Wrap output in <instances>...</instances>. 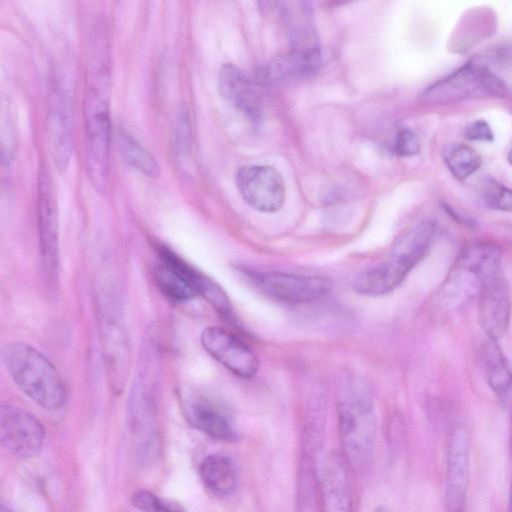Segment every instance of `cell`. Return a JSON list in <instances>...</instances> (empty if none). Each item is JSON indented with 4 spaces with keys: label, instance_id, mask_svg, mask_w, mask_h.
Listing matches in <instances>:
<instances>
[{
    "label": "cell",
    "instance_id": "6da1fadb",
    "mask_svg": "<svg viewBox=\"0 0 512 512\" xmlns=\"http://www.w3.org/2000/svg\"><path fill=\"white\" fill-rule=\"evenodd\" d=\"M437 232L432 220H422L398 238L387 258L359 274L353 289L367 296L392 292L429 253Z\"/></svg>",
    "mask_w": 512,
    "mask_h": 512
},
{
    "label": "cell",
    "instance_id": "7a4b0ae2",
    "mask_svg": "<svg viewBox=\"0 0 512 512\" xmlns=\"http://www.w3.org/2000/svg\"><path fill=\"white\" fill-rule=\"evenodd\" d=\"M341 444L346 463L358 473L372 461L376 441V416L371 394L363 384H348L338 399Z\"/></svg>",
    "mask_w": 512,
    "mask_h": 512
},
{
    "label": "cell",
    "instance_id": "3957f363",
    "mask_svg": "<svg viewBox=\"0 0 512 512\" xmlns=\"http://www.w3.org/2000/svg\"><path fill=\"white\" fill-rule=\"evenodd\" d=\"M2 358L16 386L39 406L55 411L65 405L63 379L37 349L23 342H10L4 346Z\"/></svg>",
    "mask_w": 512,
    "mask_h": 512
},
{
    "label": "cell",
    "instance_id": "277c9868",
    "mask_svg": "<svg viewBox=\"0 0 512 512\" xmlns=\"http://www.w3.org/2000/svg\"><path fill=\"white\" fill-rule=\"evenodd\" d=\"M108 81L88 80L84 98L85 161L95 190L105 191L109 178L111 123Z\"/></svg>",
    "mask_w": 512,
    "mask_h": 512
},
{
    "label": "cell",
    "instance_id": "5b68a950",
    "mask_svg": "<svg viewBox=\"0 0 512 512\" xmlns=\"http://www.w3.org/2000/svg\"><path fill=\"white\" fill-rule=\"evenodd\" d=\"M506 93L505 83L494 72L484 64L472 61L429 86L421 99L430 105H450Z\"/></svg>",
    "mask_w": 512,
    "mask_h": 512
},
{
    "label": "cell",
    "instance_id": "8992f818",
    "mask_svg": "<svg viewBox=\"0 0 512 512\" xmlns=\"http://www.w3.org/2000/svg\"><path fill=\"white\" fill-rule=\"evenodd\" d=\"M154 279L160 291L176 302L191 300L200 295L206 299L217 285L166 247L158 250Z\"/></svg>",
    "mask_w": 512,
    "mask_h": 512
},
{
    "label": "cell",
    "instance_id": "52a82bcc",
    "mask_svg": "<svg viewBox=\"0 0 512 512\" xmlns=\"http://www.w3.org/2000/svg\"><path fill=\"white\" fill-rule=\"evenodd\" d=\"M254 285L268 298L298 305L318 300L332 288L330 278L318 275H297L284 272H247Z\"/></svg>",
    "mask_w": 512,
    "mask_h": 512
},
{
    "label": "cell",
    "instance_id": "ba28073f",
    "mask_svg": "<svg viewBox=\"0 0 512 512\" xmlns=\"http://www.w3.org/2000/svg\"><path fill=\"white\" fill-rule=\"evenodd\" d=\"M470 433L464 426L455 427L449 437L446 459L444 502L448 512L465 509L470 479Z\"/></svg>",
    "mask_w": 512,
    "mask_h": 512
},
{
    "label": "cell",
    "instance_id": "9c48e42d",
    "mask_svg": "<svg viewBox=\"0 0 512 512\" xmlns=\"http://www.w3.org/2000/svg\"><path fill=\"white\" fill-rule=\"evenodd\" d=\"M45 438L42 423L31 413L11 404L0 408V440L2 445L21 458L37 456Z\"/></svg>",
    "mask_w": 512,
    "mask_h": 512
},
{
    "label": "cell",
    "instance_id": "30bf717a",
    "mask_svg": "<svg viewBox=\"0 0 512 512\" xmlns=\"http://www.w3.org/2000/svg\"><path fill=\"white\" fill-rule=\"evenodd\" d=\"M236 185L244 201L260 212H276L285 201L284 180L270 166L242 167L237 172Z\"/></svg>",
    "mask_w": 512,
    "mask_h": 512
},
{
    "label": "cell",
    "instance_id": "8fae6325",
    "mask_svg": "<svg viewBox=\"0 0 512 512\" xmlns=\"http://www.w3.org/2000/svg\"><path fill=\"white\" fill-rule=\"evenodd\" d=\"M186 420L206 435L223 441L236 439V432L226 407L216 399L189 389L179 391Z\"/></svg>",
    "mask_w": 512,
    "mask_h": 512
},
{
    "label": "cell",
    "instance_id": "7c38bea8",
    "mask_svg": "<svg viewBox=\"0 0 512 512\" xmlns=\"http://www.w3.org/2000/svg\"><path fill=\"white\" fill-rule=\"evenodd\" d=\"M200 341L212 358L237 376L251 378L257 373V355L233 332L211 326L203 330Z\"/></svg>",
    "mask_w": 512,
    "mask_h": 512
},
{
    "label": "cell",
    "instance_id": "4fadbf2b",
    "mask_svg": "<svg viewBox=\"0 0 512 512\" xmlns=\"http://www.w3.org/2000/svg\"><path fill=\"white\" fill-rule=\"evenodd\" d=\"M477 298L479 325L488 340L498 341L508 331L512 311L510 288L503 273L487 279Z\"/></svg>",
    "mask_w": 512,
    "mask_h": 512
},
{
    "label": "cell",
    "instance_id": "5bb4252c",
    "mask_svg": "<svg viewBox=\"0 0 512 512\" xmlns=\"http://www.w3.org/2000/svg\"><path fill=\"white\" fill-rule=\"evenodd\" d=\"M37 221L43 269L50 281L58 272V218L51 181L47 172L39 176Z\"/></svg>",
    "mask_w": 512,
    "mask_h": 512
},
{
    "label": "cell",
    "instance_id": "9a60e30c",
    "mask_svg": "<svg viewBox=\"0 0 512 512\" xmlns=\"http://www.w3.org/2000/svg\"><path fill=\"white\" fill-rule=\"evenodd\" d=\"M128 427L135 449L142 460L153 458L159 447L155 406L147 384H137L128 402Z\"/></svg>",
    "mask_w": 512,
    "mask_h": 512
},
{
    "label": "cell",
    "instance_id": "2e32d148",
    "mask_svg": "<svg viewBox=\"0 0 512 512\" xmlns=\"http://www.w3.org/2000/svg\"><path fill=\"white\" fill-rule=\"evenodd\" d=\"M47 131L54 162L65 170L73 153V128L68 95L58 84L50 92Z\"/></svg>",
    "mask_w": 512,
    "mask_h": 512
},
{
    "label": "cell",
    "instance_id": "e0dca14e",
    "mask_svg": "<svg viewBox=\"0 0 512 512\" xmlns=\"http://www.w3.org/2000/svg\"><path fill=\"white\" fill-rule=\"evenodd\" d=\"M344 457L331 453L322 476L323 512H352V494Z\"/></svg>",
    "mask_w": 512,
    "mask_h": 512
},
{
    "label": "cell",
    "instance_id": "ac0fdd59",
    "mask_svg": "<svg viewBox=\"0 0 512 512\" xmlns=\"http://www.w3.org/2000/svg\"><path fill=\"white\" fill-rule=\"evenodd\" d=\"M221 95L254 124L260 122L261 109L257 95L246 76L234 65L225 64L218 73Z\"/></svg>",
    "mask_w": 512,
    "mask_h": 512
},
{
    "label": "cell",
    "instance_id": "d6986e66",
    "mask_svg": "<svg viewBox=\"0 0 512 512\" xmlns=\"http://www.w3.org/2000/svg\"><path fill=\"white\" fill-rule=\"evenodd\" d=\"M102 344L112 388L121 392L129 370L130 350L124 331L114 321L103 325Z\"/></svg>",
    "mask_w": 512,
    "mask_h": 512
},
{
    "label": "cell",
    "instance_id": "ffe728a7",
    "mask_svg": "<svg viewBox=\"0 0 512 512\" xmlns=\"http://www.w3.org/2000/svg\"><path fill=\"white\" fill-rule=\"evenodd\" d=\"M482 356L489 387L504 406L512 409V370L497 341L488 340Z\"/></svg>",
    "mask_w": 512,
    "mask_h": 512
},
{
    "label": "cell",
    "instance_id": "44dd1931",
    "mask_svg": "<svg viewBox=\"0 0 512 512\" xmlns=\"http://www.w3.org/2000/svg\"><path fill=\"white\" fill-rule=\"evenodd\" d=\"M199 473L204 485L216 495H230L238 487L236 466L226 455L207 456L200 464Z\"/></svg>",
    "mask_w": 512,
    "mask_h": 512
},
{
    "label": "cell",
    "instance_id": "7402d4cb",
    "mask_svg": "<svg viewBox=\"0 0 512 512\" xmlns=\"http://www.w3.org/2000/svg\"><path fill=\"white\" fill-rule=\"evenodd\" d=\"M116 142L120 154L133 169L151 178L159 175L160 166L155 157L128 132L119 129Z\"/></svg>",
    "mask_w": 512,
    "mask_h": 512
},
{
    "label": "cell",
    "instance_id": "603a6c76",
    "mask_svg": "<svg viewBox=\"0 0 512 512\" xmlns=\"http://www.w3.org/2000/svg\"><path fill=\"white\" fill-rule=\"evenodd\" d=\"M444 161L451 174L459 180L474 174L482 163L478 152L463 144L449 146L444 152Z\"/></svg>",
    "mask_w": 512,
    "mask_h": 512
},
{
    "label": "cell",
    "instance_id": "cb8c5ba5",
    "mask_svg": "<svg viewBox=\"0 0 512 512\" xmlns=\"http://www.w3.org/2000/svg\"><path fill=\"white\" fill-rule=\"evenodd\" d=\"M483 203L490 209L512 211V190L492 179H487L481 189Z\"/></svg>",
    "mask_w": 512,
    "mask_h": 512
},
{
    "label": "cell",
    "instance_id": "d4e9b609",
    "mask_svg": "<svg viewBox=\"0 0 512 512\" xmlns=\"http://www.w3.org/2000/svg\"><path fill=\"white\" fill-rule=\"evenodd\" d=\"M131 501L133 506L141 512H183L180 508L145 490L134 493Z\"/></svg>",
    "mask_w": 512,
    "mask_h": 512
},
{
    "label": "cell",
    "instance_id": "484cf974",
    "mask_svg": "<svg viewBox=\"0 0 512 512\" xmlns=\"http://www.w3.org/2000/svg\"><path fill=\"white\" fill-rule=\"evenodd\" d=\"M190 122L187 110L182 108L178 111L173 126V148L176 154L183 155L188 151L190 145Z\"/></svg>",
    "mask_w": 512,
    "mask_h": 512
},
{
    "label": "cell",
    "instance_id": "4316f807",
    "mask_svg": "<svg viewBox=\"0 0 512 512\" xmlns=\"http://www.w3.org/2000/svg\"><path fill=\"white\" fill-rule=\"evenodd\" d=\"M394 151L397 155L411 157L419 153L420 143L416 134L404 128L400 130L395 138Z\"/></svg>",
    "mask_w": 512,
    "mask_h": 512
},
{
    "label": "cell",
    "instance_id": "83f0119b",
    "mask_svg": "<svg viewBox=\"0 0 512 512\" xmlns=\"http://www.w3.org/2000/svg\"><path fill=\"white\" fill-rule=\"evenodd\" d=\"M464 134L467 139L472 141L490 142L493 140V132L490 125L484 120H475L466 127Z\"/></svg>",
    "mask_w": 512,
    "mask_h": 512
},
{
    "label": "cell",
    "instance_id": "f1b7e54d",
    "mask_svg": "<svg viewBox=\"0 0 512 512\" xmlns=\"http://www.w3.org/2000/svg\"><path fill=\"white\" fill-rule=\"evenodd\" d=\"M508 506H509V511L512 512V477H511L510 486H509Z\"/></svg>",
    "mask_w": 512,
    "mask_h": 512
},
{
    "label": "cell",
    "instance_id": "f546056e",
    "mask_svg": "<svg viewBox=\"0 0 512 512\" xmlns=\"http://www.w3.org/2000/svg\"><path fill=\"white\" fill-rule=\"evenodd\" d=\"M374 512H389L385 507L379 506L377 507Z\"/></svg>",
    "mask_w": 512,
    "mask_h": 512
},
{
    "label": "cell",
    "instance_id": "4dcf8cb0",
    "mask_svg": "<svg viewBox=\"0 0 512 512\" xmlns=\"http://www.w3.org/2000/svg\"><path fill=\"white\" fill-rule=\"evenodd\" d=\"M508 162L512 166V149L510 150V152L508 154Z\"/></svg>",
    "mask_w": 512,
    "mask_h": 512
},
{
    "label": "cell",
    "instance_id": "1f68e13d",
    "mask_svg": "<svg viewBox=\"0 0 512 512\" xmlns=\"http://www.w3.org/2000/svg\"><path fill=\"white\" fill-rule=\"evenodd\" d=\"M510 452L512 455V427H511V436H510Z\"/></svg>",
    "mask_w": 512,
    "mask_h": 512
},
{
    "label": "cell",
    "instance_id": "d6a6232c",
    "mask_svg": "<svg viewBox=\"0 0 512 512\" xmlns=\"http://www.w3.org/2000/svg\"><path fill=\"white\" fill-rule=\"evenodd\" d=\"M1 512H12V511H10V510H8V509H4V508H2V509H1Z\"/></svg>",
    "mask_w": 512,
    "mask_h": 512
}]
</instances>
